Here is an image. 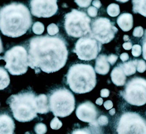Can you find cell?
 Listing matches in <instances>:
<instances>
[{"mask_svg": "<svg viewBox=\"0 0 146 134\" xmlns=\"http://www.w3.org/2000/svg\"><path fill=\"white\" fill-rule=\"evenodd\" d=\"M67 57L66 42L60 37L39 36L30 42L28 65L36 72H57L66 65Z\"/></svg>", "mask_w": 146, "mask_h": 134, "instance_id": "1", "label": "cell"}, {"mask_svg": "<svg viewBox=\"0 0 146 134\" xmlns=\"http://www.w3.org/2000/svg\"><path fill=\"white\" fill-rule=\"evenodd\" d=\"M31 25L30 12L25 5L12 3L0 9V30L8 37H20L27 33Z\"/></svg>", "mask_w": 146, "mask_h": 134, "instance_id": "2", "label": "cell"}, {"mask_svg": "<svg viewBox=\"0 0 146 134\" xmlns=\"http://www.w3.org/2000/svg\"><path fill=\"white\" fill-rule=\"evenodd\" d=\"M67 82L71 90L76 93L90 92L96 84L95 70L90 64L72 65L67 73Z\"/></svg>", "mask_w": 146, "mask_h": 134, "instance_id": "3", "label": "cell"}, {"mask_svg": "<svg viewBox=\"0 0 146 134\" xmlns=\"http://www.w3.org/2000/svg\"><path fill=\"white\" fill-rule=\"evenodd\" d=\"M36 97L32 92H24L9 97L8 102L16 120L29 122L37 117Z\"/></svg>", "mask_w": 146, "mask_h": 134, "instance_id": "4", "label": "cell"}, {"mask_svg": "<svg viewBox=\"0 0 146 134\" xmlns=\"http://www.w3.org/2000/svg\"><path fill=\"white\" fill-rule=\"evenodd\" d=\"M76 100L72 93L65 88L54 91L49 98V108L55 117H66L74 110Z\"/></svg>", "mask_w": 146, "mask_h": 134, "instance_id": "5", "label": "cell"}, {"mask_svg": "<svg viewBox=\"0 0 146 134\" xmlns=\"http://www.w3.org/2000/svg\"><path fill=\"white\" fill-rule=\"evenodd\" d=\"M91 21L90 18L84 12L72 9L65 16V30L71 37H82L90 33Z\"/></svg>", "mask_w": 146, "mask_h": 134, "instance_id": "6", "label": "cell"}, {"mask_svg": "<svg viewBox=\"0 0 146 134\" xmlns=\"http://www.w3.org/2000/svg\"><path fill=\"white\" fill-rule=\"evenodd\" d=\"M28 57L25 47L21 46L13 47L5 53L3 57L6 62L5 68L13 75L25 74L29 66Z\"/></svg>", "mask_w": 146, "mask_h": 134, "instance_id": "7", "label": "cell"}, {"mask_svg": "<svg viewBox=\"0 0 146 134\" xmlns=\"http://www.w3.org/2000/svg\"><path fill=\"white\" fill-rule=\"evenodd\" d=\"M124 99L129 104L141 106L146 103V79L135 77L126 84L125 90L121 93Z\"/></svg>", "mask_w": 146, "mask_h": 134, "instance_id": "8", "label": "cell"}, {"mask_svg": "<svg viewBox=\"0 0 146 134\" xmlns=\"http://www.w3.org/2000/svg\"><path fill=\"white\" fill-rule=\"evenodd\" d=\"M117 132V134H146V120L137 113H125L119 120Z\"/></svg>", "mask_w": 146, "mask_h": 134, "instance_id": "9", "label": "cell"}, {"mask_svg": "<svg viewBox=\"0 0 146 134\" xmlns=\"http://www.w3.org/2000/svg\"><path fill=\"white\" fill-rule=\"evenodd\" d=\"M118 29L108 18L100 17L92 22L90 36L101 44L111 42Z\"/></svg>", "mask_w": 146, "mask_h": 134, "instance_id": "10", "label": "cell"}, {"mask_svg": "<svg viewBox=\"0 0 146 134\" xmlns=\"http://www.w3.org/2000/svg\"><path fill=\"white\" fill-rule=\"evenodd\" d=\"M102 49L101 43L91 36L80 38L77 40L74 52L83 61L95 59Z\"/></svg>", "mask_w": 146, "mask_h": 134, "instance_id": "11", "label": "cell"}, {"mask_svg": "<svg viewBox=\"0 0 146 134\" xmlns=\"http://www.w3.org/2000/svg\"><path fill=\"white\" fill-rule=\"evenodd\" d=\"M32 14L38 18H50L58 10L57 0H31Z\"/></svg>", "mask_w": 146, "mask_h": 134, "instance_id": "12", "label": "cell"}, {"mask_svg": "<svg viewBox=\"0 0 146 134\" xmlns=\"http://www.w3.org/2000/svg\"><path fill=\"white\" fill-rule=\"evenodd\" d=\"M77 118L85 123L97 125L96 117L98 116L96 107L91 102H86L80 104L76 110Z\"/></svg>", "mask_w": 146, "mask_h": 134, "instance_id": "13", "label": "cell"}, {"mask_svg": "<svg viewBox=\"0 0 146 134\" xmlns=\"http://www.w3.org/2000/svg\"><path fill=\"white\" fill-rule=\"evenodd\" d=\"M15 124L12 118L7 115L0 116V134H13Z\"/></svg>", "mask_w": 146, "mask_h": 134, "instance_id": "14", "label": "cell"}, {"mask_svg": "<svg viewBox=\"0 0 146 134\" xmlns=\"http://www.w3.org/2000/svg\"><path fill=\"white\" fill-rule=\"evenodd\" d=\"M110 69V65L107 60V56L105 54H101L96 58L95 70L96 73L100 75H106Z\"/></svg>", "mask_w": 146, "mask_h": 134, "instance_id": "15", "label": "cell"}, {"mask_svg": "<svg viewBox=\"0 0 146 134\" xmlns=\"http://www.w3.org/2000/svg\"><path fill=\"white\" fill-rule=\"evenodd\" d=\"M117 23L120 28L124 32H129L133 28V18L131 14L123 13L117 19Z\"/></svg>", "mask_w": 146, "mask_h": 134, "instance_id": "16", "label": "cell"}, {"mask_svg": "<svg viewBox=\"0 0 146 134\" xmlns=\"http://www.w3.org/2000/svg\"><path fill=\"white\" fill-rule=\"evenodd\" d=\"M111 77L112 82L116 86H123L126 83V76L120 65L113 69Z\"/></svg>", "mask_w": 146, "mask_h": 134, "instance_id": "17", "label": "cell"}, {"mask_svg": "<svg viewBox=\"0 0 146 134\" xmlns=\"http://www.w3.org/2000/svg\"><path fill=\"white\" fill-rule=\"evenodd\" d=\"M36 104L37 113L46 114L49 112V104H48L47 96L44 94H41L36 97Z\"/></svg>", "mask_w": 146, "mask_h": 134, "instance_id": "18", "label": "cell"}, {"mask_svg": "<svg viewBox=\"0 0 146 134\" xmlns=\"http://www.w3.org/2000/svg\"><path fill=\"white\" fill-rule=\"evenodd\" d=\"M133 11L146 17V0H132Z\"/></svg>", "mask_w": 146, "mask_h": 134, "instance_id": "19", "label": "cell"}, {"mask_svg": "<svg viewBox=\"0 0 146 134\" xmlns=\"http://www.w3.org/2000/svg\"><path fill=\"white\" fill-rule=\"evenodd\" d=\"M137 59L129 61L123 64H119L122 68L126 76H130L135 74L136 72Z\"/></svg>", "mask_w": 146, "mask_h": 134, "instance_id": "20", "label": "cell"}, {"mask_svg": "<svg viewBox=\"0 0 146 134\" xmlns=\"http://www.w3.org/2000/svg\"><path fill=\"white\" fill-rule=\"evenodd\" d=\"M10 83V78L7 71L0 67V90L5 89Z\"/></svg>", "mask_w": 146, "mask_h": 134, "instance_id": "21", "label": "cell"}, {"mask_svg": "<svg viewBox=\"0 0 146 134\" xmlns=\"http://www.w3.org/2000/svg\"><path fill=\"white\" fill-rule=\"evenodd\" d=\"M108 14L112 17H116L120 14V8L116 4H111L107 8Z\"/></svg>", "mask_w": 146, "mask_h": 134, "instance_id": "22", "label": "cell"}, {"mask_svg": "<svg viewBox=\"0 0 146 134\" xmlns=\"http://www.w3.org/2000/svg\"><path fill=\"white\" fill-rule=\"evenodd\" d=\"M32 30L36 34H41L44 30V26L43 24L40 22H35L32 27Z\"/></svg>", "mask_w": 146, "mask_h": 134, "instance_id": "23", "label": "cell"}, {"mask_svg": "<svg viewBox=\"0 0 146 134\" xmlns=\"http://www.w3.org/2000/svg\"><path fill=\"white\" fill-rule=\"evenodd\" d=\"M35 131L36 134H44L47 132V127L43 123L36 124L35 127Z\"/></svg>", "mask_w": 146, "mask_h": 134, "instance_id": "24", "label": "cell"}, {"mask_svg": "<svg viewBox=\"0 0 146 134\" xmlns=\"http://www.w3.org/2000/svg\"><path fill=\"white\" fill-rule=\"evenodd\" d=\"M62 123L61 122L57 117H55L51 121L50 123V127L52 129H54V130H57L60 129L61 127H62Z\"/></svg>", "mask_w": 146, "mask_h": 134, "instance_id": "25", "label": "cell"}, {"mask_svg": "<svg viewBox=\"0 0 146 134\" xmlns=\"http://www.w3.org/2000/svg\"><path fill=\"white\" fill-rule=\"evenodd\" d=\"M47 33L49 35L54 36L57 34L59 32V29L58 26L54 23H52L50 25H48L47 28Z\"/></svg>", "mask_w": 146, "mask_h": 134, "instance_id": "26", "label": "cell"}, {"mask_svg": "<svg viewBox=\"0 0 146 134\" xmlns=\"http://www.w3.org/2000/svg\"><path fill=\"white\" fill-rule=\"evenodd\" d=\"M136 70L140 73L145 72L146 70V63L143 59H137Z\"/></svg>", "mask_w": 146, "mask_h": 134, "instance_id": "27", "label": "cell"}, {"mask_svg": "<svg viewBox=\"0 0 146 134\" xmlns=\"http://www.w3.org/2000/svg\"><path fill=\"white\" fill-rule=\"evenodd\" d=\"M131 49H132L131 53L134 57H139L141 54L142 49H141V47L140 45H139V44L134 45L132 47Z\"/></svg>", "mask_w": 146, "mask_h": 134, "instance_id": "28", "label": "cell"}, {"mask_svg": "<svg viewBox=\"0 0 146 134\" xmlns=\"http://www.w3.org/2000/svg\"><path fill=\"white\" fill-rule=\"evenodd\" d=\"M74 1L77 5L81 8L88 7L92 2V0H74Z\"/></svg>", "mask_w": 146, "mask_h": 134, "instance_id": "29", "label": "cell"}, {"mask_svg": "<svg viewBox=\"0 0 146 134\" xmlns=\"http://www.w3.org/2000/svg\"><path fill=\"white\" fill-rule=\"evenodd\" d=\"M109 123L108 118L105 116H101L97 119V124L101 126H106Z\"/></svg>", "mask_w": 146, "mask_h": 134, "instance_id": "30", "label": "cell"}, {"mask_svg": "<svg viewBox=\"0 0 146 134\" xmlns=\"http://www.w3.org/2000/svg\"><path fill=\"white\" fill-rule=\"evenodd\" d=\"M144 34V30L141 26H137L133 30V35L136 38L142 37Z\"/></svg>", "mask_w": 146, "mask_h": 134, "instance_id": "31", "label": "cell"}, {"mask_svg": "<svg viewBox=\"0 0 146 134\" xmlns=\"http://www.w3.org/2000/svg\"><path fill=\"white\" fill-rule=\"evenodd\" d=\"M87 13L90 17L95 18L97 16V14H98V9L94 6L90 7L89 8L87 9Z\"/></svg>", "mask_w": 146, "mask_h": 134, "instance_id": "32", "label": "cell"}, {"mask_svg": "<svg viewBox=\"0 0 146 134\" xmlns=\"http://www.w3.org/2000/svg\"><path fill=\"white\" fill-rule=\"evenodd\" d=\"M72 134H91V132L88 128H85L76 129L72 132Z\"/></svg>", "mask_w": 146, "mask_h": 134, "instance_id": "33", "label": "cell"}, {"mask_svg": "<svg viewBox=\"0 0 146 134\" xmlns=\"http://www.w3.org/2000/svg\"><path fill=\"white\" fill-rule=\"evenodd\" d=\"M118 57L115 54H110L107 57V60L109 63H110L112 65H114L116 61L117 60Z\"/></svg>", "mask_w": 146, "mask_h": 134, "instance_id": "34", "label": "cell"}, {"mask_svg": "<svg viewBox=\"0 0 146 134\" xmlns=\"http://www.w3.org/2000/svg\"><path fill=\"white\" fill-rule=\"evenodd\" d=\"M104 107L106 109V110H110L111 108H112L113 107V103L112 101L111 100H108V101H106L104 104Z\"/></svg>", "mask_w": 146, "mask_h": 134, "instance_id": "35", "label": "cell"}, {"mask_svg": "<svg viewBox=\"0 0 146 134\" xmlns=\"http://www.w3.org/2000/svg\"><path fill=\"white\" fill-rule=\"evenodd\" d=\"M109 96V90L107 89H102L101 91V96L102 97H108Z\"/></svg>", "mask_w": 146, "mask_h": 134, "instance_id": "36", "label": "cell"}, {"mask_svg": "<svg viewBox=\"0 0 146 134\" xmlns=\"http://www.w3.org/2000/svg\"><path fill=\"white\" fill-rule=\"evenodd\" d=\"M132 43L131 42H126L123 44V47L124 49L126 50H131V48H132Z\"/></svg>", "mask_w": 146, "mask_h": 134, "instance_id": "37", "label": "cell"}, {"mask_svg": "<svg viewBox=\"0 0 146 134\" xmlns=\"http://www.w3.org/2000/svg\"><path fill=\"white\" fill-rule=\"evenodd\" d=\"M120 58L121 60L123 62H125V61H127L129 59V56L127 53H122V54L120 55Z\"/></svg>", "mask_w": 146, "mask_h": 134, "instance_id": "38", "label": "cell"}, {"mask_svg": "<svg viewBox=\"0 0 146 134\" xmlns=\"http://www.w3.org/2000/svg\"><path fill=\"white\" fill-rule=\"evenodd\" d=\"M143 57L145 60H146V40H143Z\"/></svg>", "mask_w": 146, "mask_h": 134, "instance_id": "39", "label": "cell"}, {"mask_svg": "<svg viewBox=\"0 0 146 134\" xmlns=\"http://www.w3.org/2000/svg\"><path fill=\"white\" fill-rule=\"evenodd\" d=\"M92 5L94 7L96 8L97 9L100 8L101 7V3L100 0H94L92 2Z\"/></svg>", "mask_w": 146, "mask_h": 134, "instance_id": "40", "label": "cell"}, {"mask_svg": "<svg viewBox=\"0 0 146 134\" xmlns=\"http://www.w3.org/2000/svg\"><path fill=\"white\" fill-rule=\"evenodd\" d=\"M96 103L97 104L100 105V106H101L103 103V99L101 98V97H100V98H98V99L96 100Z\"/></svg>", "mask_w": 146, "mask_h": 134, "instance_id": "41", "label": "cell"}, {"mask_svg": "<svg viewBox=\"0 0 146 134\" xmlns=\"http://www.w3.org/2000/svg\"><path fill=\"white\" fill-rule=\"evenodd\" d=\"M3 51V46L1 39V38H0V54H1ZM3 59V58L0 57V59Z\"/></svg>", "mask_w": 146, "mask_h": 134, "instance_id": "42", "label": "cell"}, {"mask_svg": "<svg viewBox=\"0 0 146 134\" xmlns=\"http://www.w3.org/2000/svg\"><path fill=\"white\" fill-rule=\"evenodd\" d=\"M109 114L111 116H113L115 114V108H111V110L109 111Z\"/></svg>", "mask_w": 146, "mask_h": 134, "instance_id": "43", "label": "cell"}, {"mask_svg": "<svg viewBox=\"0 0 146 134\" xmlns=\"http://www.w3.org/2000/svg\"><path fill=\"white\" fill-rule=\"evenodd\" d=\"M123 40H124L125 41H128V40H129V36H127V35H125L124 37H123Z\"/></svg>", "mask_w": 146, "mask_h": 134, "instance_id": "44", "label": "cell"}, {"mask_svg": "<svg viewBox=\"0 0 146 134\" xmlns=\"http://www.w3.org/2000/svg\"><path fill=\"white\" fill-rule=\"evenodd\" d=\"M116 1H118V2H120V3H126V2H127L128 1H129V0H116Z\"/></svg>", "mask_w": 146, "mask_h": 134, "instance_id": "45", "label": "cell"}, {"mask_svg": "<svg viewBox=\"0 0 146 134\" xmlns=\"http://www.w3.org/2000/svg\"><path fill=\"white\" fill-rule=\"evenodd\" d=\"M146 40V30H145V33L144 35V38H143V40Z\"/></svg>", "mask_w": 146, "mask_h": 134, "instance_id": "46", "label": "cell"}]
</instances>
